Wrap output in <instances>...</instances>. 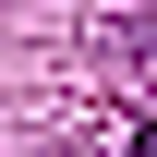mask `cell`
Masks as SVG:
<instances>
[{
    "label": "cell",
    "instance_id": "1",
    "mask_svg": "<svg viewBox=\"0 0 157 157\" xmlns=\"http://www.w3.org/2000/svg\"><path fill=\"white\" fill-rule=\"evenodd\" d=\"M121 73H133V85H157V12H145V24H121Z\"/></svg>",
    "mask_w": 157,
    "mask_h": 157
},
{
    "label": "cell",
    "instance_id": "2",
    "mask_svg": "<svg viewBox=\"0 0 157 157\" xmlns=\"http://www.w3.org/2000/svg\"><path fill=\"white\" fill-rule=\"evenodd\" d=\"M60 157H133V145H109V133H73V145H60Z\"/></svg>",
    "mask_w": 157,
    "mask_h": 157
}]
</instances>
